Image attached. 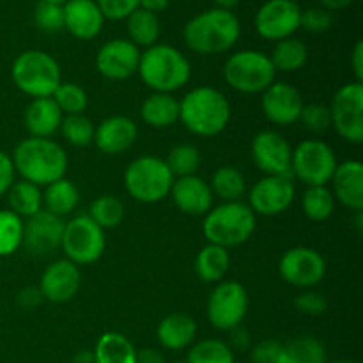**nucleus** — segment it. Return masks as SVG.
Here are the masks:
<instances>
[{
  "mask_svg": "<svg viewBox=\"0 0 363 363\" xmlns=\"http://www.w3.org/2000/svg\"><path fill=\"white\" fill-rule=\"evenodd\" d=\"M11 160H13L14 172L20 174L23 181H28L39 188L62 179L69 165L62 145L53 142L52 138L38 137L21 140L14 147Z\"/></svg>",
  "mask_w": 363,
  "mask_h": 363,
  "instance_id": "1",
  "label": "nucleus"
},
{
  "mask_svg": "<svg viewBox=\"0 0 363 363\" xmlns=\"http://www.w3.org/2000/svg\"><path fill=\"white\" fill-rule=\"evenodd\" d=\"M241 35V25L233 11H202L184 25L183 38L188 48L199 55H220L233 48Z\"/></svg>",
  "mask_w": 363,
  "mask_h": 363,
  "instance_id": "2",
  "label": "nucleus"
},
{
  "mask_svg": "<svg viewBox=\"0 0 363 363\" xmlns=\"http://www.w3.org/2000/svg\"><path fill=\"white\" fill-rule=\"evenodd\" d=\"M179 121L197 137H216L230 121V103L215 87H195L179 101Z\"/></svg>",
  "mask_w": 363,
  "mask_h": 363,
  "instance_id": "3",
  "label": "nucleus"
},
{
  "mask_svg": "<svg viewBox=\"0 0 363 363\" xmlns=\"http://www.w3.org/2000/svg\"><path fill=\"white\" fill-rule=\"evenodd\" d=\"M137 73L142 82L155 92L179 91L190 82L191 67L186 57L170 45H152L140 53Z\"/></svg>",
  "mask_w": 363,
  "mask_h": 363,
  "instance_id": "4",
  "label": "nucleus"
},
{
  "mask_svg": "<svg viewBox=\"0 0 363 363\" xmlns=\"http://www.w3.org/2000/svg\"><path fill=\"white\" fill-rule=\"evenodd\" d=\"M255 230V215L245 202H222L204 215L202 234L208 243L229 250L247 243Z\"/></svg>",
  "mask_w": 363,
  "mask_h": 363,
  "instance_id": "5",
  "label": "nucleus"
},
{
  "mask_svg": "<svg viewBox=\"0 0 363 363\" xmlns=\"http://www.w3.org/2000/svg\"><path fill=\"white\" fill-rule=\"evenodd\" d=\"M11 78L23 94L32 99L52 98L62 82L60 66L43 50H27L14 59Z\"/></svg>",
  "mask_w": 363,
  "mask_h": 363,
  "instance_id": "6",
  "label": "nucleus"
},
{
  "mask_svg": "<svg viewBox=\"0 0 363 363\" xmlns=\"http://www.w3.org/2000/svg\"><path fill=\"white\" fill-rule=\"evenodd\" d=\"M174 176L165 160L144 155L128 165L124 172V186L128 195L142 204H156L169 197Z\"/></svg>",
  "mask_w": 363,
  "mask_h": 363,
  "instance_id": "7",
  "label": "nucleus"
},
{
  "mask_svg": "<svg viewBox=\"0 0 363 363\" xmlns=\"http://www.w3.org/2000/svg\"><path fill=\"white\" fill-rule=\"evenodd\" d=\"M275 77L277 71L269 55L257 50H241L223 64L225 82L243 94H262L275 82Z\"/></svg>",
  "mask_w": 363,
  "mask_h": 363,
  "instance_id": "8",
  "label": "nucleus"
},
{
  "mask_svg": "<svg viewBox=\"0 0 363 363\" xmlns=\"http://www.w3.org/2000/svg\"><path fill=\"white\" fill-rule=\"evenodd\" d=\"M333 149L323 140H303L291 156V176L307 186H326L337 169Z\"/></svg>",
  "mask_w": 363,
  "mask_h": 363,
  "instance_id": "9",
  "label": "nucleus"
},
{
  "mask_svg": "<svg viewBox=\"0 0 363 363\" xmlns=\"http://www.w3.org/2000/svg\"><path fill=\"white\" fill-rule=\"evenodd\" d=\"M105 230L92 222L89 215H78L64 225L60 248L67 261L77 266L92 264L99 261L105 252Z\"/></svg>",
  "mask_w": 363,
  "mask_h": 363,
  "instance_id": "10",
  "label": "nucleus"
},
{
  "mask_svg": "<svg viewBox=\"0 0 363 363\" xmlns=\"http://www.w3.org/2000/svg\"><path fill=\"white\" fill-rule=\"evenodd\" d=\"M248 312V293L245 286L236 280H225L216 284L208 298V314L209 323L216 330L230 332V330L241 326Z\"/></svg>",
  "mask_w": 363,
  "mask_h": 363,
  "instance_id": "11",
  "label": "nucleus"
},
{
  "mask_svg": "<svg viewBox=\"0 0 363 363\" xmlns=\"http://www.w3.org/2000/svg\"><path fill=\"white\" fill-rule=\"evenodd\" d=\"M332 126L350 144L363 142V85L346 84L333 94L330 103Z\"/></svg>",
  "mask_w": 363,
  "mask_h": 363,
  "instance_id": "12",
  "label": "nucleus"
},
{
  "mask_svg": "<svg viewBox=\"0 0 363 363\" xmlns=\"http://www.w3.org/2000/svg\"><path fill=\"white\" fill-rule=\"evenodd\" d=\"M279 272L289 286L311 289L325 279L326 261L314 248L296 247L282 255L279 262Z\"/></svg>",
  "mask_w": 363,
  "mask_h": 363,
  "instance_id": "13",
  "label": "nucleus"
},
{
  "mask_svg": "<svg viewBox=\"0 0 363 363\" xmlns=\"http://www.w3.org/2000/svg\"><path fill=\"white\" fill-rule=\"evenodd\" d=\"M301 9L291 0H268L255 13V30L268 41L293 38L300 28Z\"/></svg>",
  "mask_w": 363,
  "mask_h": 363,
  "instance_id": "14",
  "label": "nucleus"
},
{
  "mask_svg": "<svg viewBox=\"0 0 363 363\" xmlns=\"http://www.w3.org/2000/svg\"><path fill=\"white\" fill-rule=\"evenodd\" d=\"M250 209L254 215L277 216L289 209L294 201L293 177L289 176H264L252 186Z\"/></svg>",
  "mask_w": 363,
  "mask_h": 363,
  "instance_id": "15",
  "label": "nucleus"
},
{
  "mask_svg": "<svg viewBox=\"0 0 363 363\" xmlns=\"http://www.w3.org/2000/svg\"><path fill=\"white\" fill-rule=\"evenodd\" d=\"M252 160L266 176H291V149L289 142L280 133L272 130L261 131L254 137L250 145Z\"/></svg>",
  "mask_w": 363,
  "mask_h": 363,
  "instance_id": "16",
  "label": "nucleus"
},
{
  "mask_svg": "<svg viewBox=\"0 0 363 363\" xmlns=\"http://www.w3.org/2000/svg\"><path fill=\"white\" fill-rule=\"evenodd\" d=\"M140 62V50L130 39H112L98 50L96 69L106 80H126L133 77Z\"/></svg>",
  "mask_w": 363,
  "mask_h": 363,
  "instance_id": "17",
  "label": "nucleus"
},
{
  "mask_svg": "<svg viewBox=\"0 0 363 363\" xmlns=\"http://www.w3.org/2000/svg\"><path fill=\"white\" fill-rule=\"evenodd\" d=\"M303 105L305 103L300 91L286 82L275 80L262 92V112H264L266 119L277 126H289V124L300 121Z\"/></svg>",
  "mask_w": 363,
  "mask_h": 363,
  "instance_id": "18",
  "label": "nucleus"
},
{
  "mask_svg": "<svg viewBox=\"0 0 363 363\" xmlns=\"http://www.w3.org/2000/svg\"><path fill=\"white\" fill-rule=\"evenodd\" d=\"M64 220L41 209L23 223V247L32 255H48L60 248L64 233Z\"/></svg>",
  "mask_w": 363,
  "mask_h": 363,
  "instance_id": "19",
  "label": "nucleus"
},
{
  "mask_svg": "<svg viewBox=\"0 0 363 363\" xmlns=\"http://www.w3.org/2000/svg\"><path fill=\"white\" fill-rule=\"evenodd\" d=\"M80 284V268L67 259H59L43 272L39 291L43 294V300L52 301V303H66L77 296Z\"/></svg>",
  "mask_w": 363,
  "mask_h": 363,
  "instance_id": "20",
  "label": "nucleus"
},
{
  "mask_svg": "<svg viewBox=\"0 0 363 363\" xmlns=\"http://www.w3.org/2000/svg\"><path fill=\"white\" fill-rule=\"evenodd\" d=\"M169 195L174 206L190 216H204L213 208V199H215L209 184L199 176L174 179Z\"/></svg>",
  "mask_w": 363,
  "mask_h": 363,
  "instance_id": "21",
  "label": "nucleus"
},
{
  "mask_svg": "<svg viewBox=\"0 0 363 363\" xmlns=\"http://www.w3.org/2000/svg\"><path fill=\"white\" fill-rule=\"evenodd\" d=\"M105 16L96 0H67L64 4V28L80 41L94 39L101 32Z\"/></svg>",
  "mask_w": 363,
  "mask_h": 363,
  "instance_id": "22",
  "label": "nucleus"
},
{
  "mask_svg": "<svg viewBox=\"0 0 363 363\" xmlns=\"http://www.w3.org/2000/svg\"><path fill=\"white\" fill-rule=\"evenodd\" d=\"M138 128L133 119L126 116H112L103 121L94 131V144L108 156L128 151L137 142Z\"/></svg>",
  "mask_w": 363,
  "mask_h": 363,
  "instance_id": "23",
  "label": "nucleus"
},
{
  "mask_svg": "<svg viewBox=\"0 0 363 363\" xmlns=\"http://www.w3.org/2000/svg\"><path fill=\"white\" fill-rule=\"evenodd\" d=\"M332 194L335 201L354 213L363 209V165L357 160H347L337 165L332 177Z\"/></svg>",
  "mask_w": 363,
  "mask_h": 363,
  "instance_id": "24",
  "label": "nucleus"
},
{
  "mask_svg": "<svg viewBox=\"0 0 363 363\" xmlns=\"http://www.w3.org/2000/svg\"><path fill=\"white\" fill-rule=\"evenodd\" d=\"M62 112L52 98L32 99L23 113V124L30 137L50 138L59 131Z\"/></svg>",
  "mask_w": 363,
  "mask_h": 363,
  "instance_id": "25",
  "label": "nucleus"
},
{
  "mask_svg": "<svg viewBox=\"0 0 363 363\" xmlns=\"http://www.w3.org/2000/svg\"><path fill=\"white\" fill-rule=\"evenodd\" d=\"M197 335V323L191 315L174 312L160 321L156 337L158 342L169 351H183L194 344Z\"/></svg>",
  "mask_w": 363,
  "mask_h": 363,
  "instance_id": "26",
  "label": "nucleus"
},
{
  "mask_svg": "<svg viewBox=\"0 0 363 363\" xmlns=\"http://www.w3.org/2000/svg\"><path fill=\"white\" fill-rule=\"evenodd\" d=\"M140 117L155 130L170 128L179 121V101L172 94L152 92L140 106Z\"/></svg>",
  "mask_w": 363,
  "mask_h": 363,
  "instance_id": "27",
  "label": "nucleus"
},
{
  "mask_svg": "<svg viewBox=\"0 0 363 363\" xmlns=\"http://www.w3.org/2000/svg\"><path fill=\"white\" fill-rule=\"evenodd\" d=\"M230 266L229 250L218 245L208 243L195 257V273L206 284L222 282Z\"/></svg>",
  "mask_w": 363,
  "mask_h": 363,
  "instance_id": "28",
  "label": "nucleus"
},
{
  "mask_svg": "<svg viewBox=\"0 0 363 363\" xmlns=\"http://www.w3.org/2000/svg\"><path fill=\"white\" fill-rule=\"evenodd\" d=\"M94 363H137V350L128 337L117 332H106L96 342Z\"/></svg>",
  "mask_w": 363,
  "mask_h": 363,
  "instance_id": "29",
  "label": "nucleus"
},
{
  "mask_svg": "<svg viewBox=\"0 0 363 363\" xmlns=\"http://www.w3.org/2000/svg\"><path fill=\"white\" fill-rule=\"evenodd\" d=\"M78 202H80V191H78L77 184L66 177L45 186L43 208L59 218L71 215L77 209Z\"/></svg>",
  "mask_w": 363,
  "mask_h": 363,
  "instance_id": "30",
  "label": "nucleus"
},
{
  "mask_svg": "<svg viewBox=\"0 0 363 363\" xmlns=\"http://www.w3.org/2000/svg\"><path fill=\"white\" fill-rule=\"evenodd\" d=\"M9 211L23 218H30L43 209V191L28 181H14L7 190Z\"/></svg>",
  "mask_w": 363,
  "mask_h": 363,
  "instance_id": "31",
  "label": "nucleus"
},
{
  "mask_svg": "<svg viewBox=\"0 0 363 363\" xmlns=\"http://www.w3.org/2000/svg\"><path fill=\"white\" fill-rule=\"evenodd\" d=\"M269 60H272L275 71H282V73L300 71L308 60L307 45L296 38L282 39L275 45Z\"/></svg>",
  "mask_w": 363,
  "mask_h": 363,
  "instance_id": "32",
  "label": "nucleus"
},
{
  "mask_svg": "<svg viewBox=\"0 0 363 363\" xmlns=\"http://www.w3.org/2000/svg\"><path fill=\"white\" fill-rule=\"evenodd\" d=\"M209 188L213 197L222 199V202H240L247 194V181L234 167H220L213 174Z\"/></svg>",
  "mask_w": 363,
  "mask_h": 363,
  "instance_id": "33",
  "label": "nucleus"
},
{
  "mask_svg": "<svg viewBox=\"0 0 363 363\" xmlns=\"http://www.w3.org/2000/svg\"><path fill=\"white\" fill-rule=\"evenodd\" d=\"M128 21V35H130V41L135 46H149L156 45L160 38V20L155 13H149V11L138 7L135 13H131L126 18Z\"/></svg>",
  "mask_w": 363,
  "mask_h": 363,
  "instance_id": "34",
  "label": "nucleus"
},
{
  "mask_svg": "<svg viewBox=\"0 0 363 363\" xmlns=\"http://www.w3.org/2000/svg\"><path fill=\"white\" fill-rule=\"evenodd\" d=\"M301 209L312 222H325L335 211V197L328 186H307L301 195Z\"/></svg>",
  "mask_w": 363,
  "mask_h": 363,
  "instance_id": "35",
  "label": "nucleus"
},
{
  "mask_svg": "<svg viewBox=\"0 0 363 363\" xmlns=\"http://www.w3.org/2000/svg\"><path fill=\"white\" fill-rule=\"evenodd\" d=\"M326 350L315 337L301 335L284 344L282 363H326Z\"/></svg>",
  "mask_w": 363,
  "mask_h": 363,
  "instance_id": "36",
  "label": "nucleus"
},
{
  "mask_svg": "<svg viewBox=\"0 0 363 363\" xmlns=\"http://www.w3.org/2000/svg\"><path fill=\"white\" fill-rule=\"evenodd\" d=\"M124 213H126V209H124V204L121 199L113 197V195H101V197L91 202V208H89L87 215L103 230H110L121 225V222L124 220Z\"/></svg>",
  "mask_w": 363,
  "mask_h": 363,
  "instance_id": "37",
  "label": "nucleus"
},
{
  "mask_svg": "<svg viewBox=\"0 0 363 363\" xmlns=\"http://www.w3.org/2000/svg\"><path fill=\"white\" fill-rule=\"evenodd\" d=\"M184 363H234V351L218 339H206L194 344Z\"/></svg>",
  "mask_w": 363,
  "mask_h": 363,
  "instance_id": "38",
  "label": "nucleus"
},
{
  "mask_svg": "<svg viewBox=\"0 0 363 363\" xmlns=\"http://www.w3.org/2000/svg\"><path fill=\"white\" fill-rule=\"evenodd\" d=\"M23 243V220L9 209L0 211V257H9Z\"/></svg>",
  "mask_w": 363,
  "mask_h": 363,
  "instance_id": "39",
  "label": "nucleus"
},
{
  "mask_svg": "<svg viewBox=\"0 0 363 363\" xmlns=\"http://www.w3.org/2000/svg\"><path fill=\"white\" fill-rule=\"evenodd\" d=\"M165 163L170 172H172L174 179H177V177L197 176V170L201 167V152H199L197 147H194L190 144L176 145L169 152Z\"/></svg>",
  "mask_w": 363,
  "mask_h": 363,
  "instance_id": "40",
  "label": "nucleus"
},
{
  "mask_svg": "<svg viewBox=\"0 0 363 363\" xmlns=\"http://www.w3.org/2000/svg\"><path fill=\"white\" fill-rule=\"evenodd\" d=\"M60 133L66 138L67 144L74 145V147H87L94 142V124L89 117L84 113L78 116H64L62 123H60Z\"/></svg>",
  "mask_w": 363,
  "mask_h": 363,
  "instance_id": "41",
  "label": "nucleus"
},
{
  "mask_svg": "<svg viewBox=\"0 0 363 363\" xmlns=\"http://www.w3.org/2000/svg\"><path fill=\"white\" fill-rule=\"evenodd\" d=\"M52 99L59 106L62 116H78V113H84L89 105L87 92L80 85L73 84V82H60V85L53 92Z\"/></svg>",
  "mask_w": 363,
  "mask_h": 363,
  "instance_id": "42",
  "label": "nucleus"
},
{
  "mask_svg": "<svg viewBox=\"0 0 363 363\" xmlns=\"http://www.w3.org/2000/svg\"><path fill=\"white\" fill-rule=\"evenodd\" d=\"M34 21L41 30L59 32L64 28V6L52 2H39L34 9Z\"/></svg>",
  "mask_w": 363,
  "mask_h": 363,
  "instance_id": "43",
  "label": "nucleus"
},
{
  "mask_svg": "<svg viewBox=\"0 0 363 363\" xmlns=\"http://www.w3.org/2000/svg\"><path fill=\"white\" fill-rule=\"evenodd\" d=\"M300 121L305 124V128L314 133H325L328 128H332V116H330V108L321 103H311V105H303L301 110Z\"/></svg>",
  "mask_w": 363,
  "mask_h": 363,
  "instance_id": "44",
  "label": "nucleus"
},
{
  "mask_svg": "<svg viewBox=\"0 0 363 363\" xmlns=\"http://www.w3.org/2000/svg\"><path fill=\"white\" fill-rule=\"evenodd\" d=\"M332 14H330V11L323 9V7H311L307 11H301L300 28H305L312 34H323V32L332 27Z\"/></svg>",
  "mask_w": 363,
  "mask_h": 363,
  "instance_id": "45",
  "label": "nucleus"
},
{
  "mask_svg": "<svg viewBox=\"0 0 363 363\" xmlns=\"http://www.w3.org/2000/svg\"><path fill=\"white\" fill-rule=\"evenodd\" d=\"M105 20H126L140 7V0H96Z\"/></svg>",
  "mask_w": 363,
  "mask_h": 363,
  "instance_id": "46",
  "label": "nucleus"
},
{
  "mask_svg": "<svg viewBox=\"0 0 363 363\" xmlns=\"http://www.w3.org/2000/svg\"><path fill=\"white\" fill-rule=\"evenodd\" d=\"M252 363H282L284 362V344L279 340H261L250 351Z\"/></svg>",
  "mask_w": 363,
  "mask_h": 363,
  "instance_id": "47",
  "label": "nucleus"
},
{
  "mask_svg": "<svg viewBox=\"0 0 363 363\" xmlns=\"http://www.w3.org/2000/svg\"><path fill=\"white\" fill-rule=\"evenodd\" d=\"M294 307L305 315H321L328 308V301L323 294L314 293V291H305L294 298Z\"/></svg>",
  "mask_w": 363,
  "mask_h": 363,
  "instance_id": "48",
  "label": "nucleus"
},
{
  "mask_svg": "<svg viewBox=\"0 0 363 363\" xmlns=\"http://www.w3.org/2000/svg\"><path fill=\"white\" fill-rule=\"evenodd\" d=\"M14 167L13 160L7 152L0 151V197L7 194L11 184L14 183Z\"/></svg>",
  "mask_w": 363,
  "mask_h": 363,
  "instance_id": "49",
  "label": "nucleus"
},
{
  "mask_svg": "<svg viewBox=\"0 0 363 363\" xmlns=\"http://www.w3.org/2000/svg\"><path fill=\"white\" fill-rule=\"evenodd\" d=\"M18 305L23 308H34L43 301V294L39 287H25L18 293Z\"/></svg>",
  "mask_w": 363,
  "mask_h": 363,
  "instance_id": "50",
  "label": "nucleus"
},
{
  "mask_svg": "<svg viewBox=\"0 0 363 363\" xmlns=\"http://www.w3.org/2000/svg\"><path fill=\"white\" fill-rule=\"evenodd\" d=\"M351 67H353V73L357 77L358 84L363 82V43L358 41L354 45L353 53H351Z\"/></svg>",
  "mask_w": 363,
  "mask_h": 363,
  "instance_id": "51",
  "label": "nucleus"
},
{
  "mask_svg": "<svg viewBox=\"0 0 363 363\" xmlns=\"http://www.w3.org/2000/svg\"><path fill=\"white\" fill-rule=\"evenodd\" d=\"M230 342L236 350H247L250 346V333L241 328V326H238V328L230 330Z\"/></svg>",
  "mask_w": 363,
  "mask_h": 363,
  "instance_id": "52",
  "label": "nucleus"
},
{
  "mask_svg": "<svg viewBox=\"0 0 363 363\" xmlns=\"http://www.w3.org/2000/svg\"><path fill=\"white\" fill-rule=\"evenodd\" d=\"M137 363H165V358L158 350L144 347V350L137 351Z\"/></svg>",
  "mask_w": 363,
  "mask_h": 363,
  "instance_id": "53",
  "label": "nucleus"
},
{
  "mask_svg": "<svg viewBox=\"0 0 363 363\" xmlns=\"http://www.w3.org/2000/svg\"><path fill=\"white\" fill-rule=\"evenodd\" d=\"M169 6V0H140L142 9L149 11V13H160V11H165Z\"/></svg>",
  "mask_w": 363,
  "mask_h": 363,
  "instance_id": "54",
  "label": "nucleus"
},
{
  "mask_svg": "<svg viewBox=\"0 0 363 363\" xmlns=\"http://www.w3.org/2000/svg\"><path fill=\"white\" fill-rule=\"evenodd\" d=\"M351 2H353V0H319L323 9L326 11H342L346 9V7H350Z\"/></svg>",
  "mask_w": 363,
  "mask_h": 363,
  "instance_id": "55",
  "label": "nucleus"
},
{
  "mask_svg": "<svg viewBox=\"0 0 363 363\" xmlns=\"http://www.w3.org/2000/svg\"><path fill=\"white\" fill-rule=\"evenodd\" d=\"M73 363H94V354L92 351H80L74 354Z\"/></svg>",
  "mask_w": 363,
  "mask_h": 363,
  "instance_id": "56",
  "label": "nucleus"
},
{
  "mask_svg": "<svg viewBox=\"0 0 363 363\" xmlns=\"http://www.w3.org/2000/svg\"><path fill=\"white\" fill-rule=\"evenodd\" d=\"M213 2H215L216 7H220V9L233 11L234 7L241 2V0H213Z\"/></svg>",
  "mask_w": 363,
  "mask_h": 363,
  "instance_id": "57",
  "label": "nucleus"
},
{
  "mask_svg": "<svg viewBox=\"0 0 363 363\" xmlns=\"http://www.w3.org/2000/svg\"><path fill=\"white\" fill-rule=\"evenodd\" d=\"M39 2H52V4H60V6H64L67 0H39Z\"/></svg>",
  "mask_w": 363,
  "mask_h": 363,
  "instance_id": "58",
  "label": "nucleus"
},
{
  "mask_svg": "<svg viewBox=\"0 0 363 363\" xmlns=\"http://www.w3.org/2000/svg\"><path fill=\"white\" fill-rule=\"evenodd\" d=\"M326 363H357V362H351V360H335V362H326Z\"/></svg>",
  "mask_w": 363,
  "mask_h": 363,
  "instance_id": "59",
  "label": "nucleus"
},
{
  "mask_svg": "<svg viewBox=\"0 0 363 363\" xmlns=\"http://www.w3.org/2000/svg\"><path fill=\"white\" fill-rule=\"evenodd\" d=\"M291 2H298V0H291Z\"/></svg>",
  "mask_w": 363,
  "mask_h": 363,
  "instance_id": "60",
  "label": "nucleus"
},
{
  "mask_svg": "<svg viewBox=\"0 0 363 363\" xmlns=\"http://www.w3.org/2000/svg\"><path fill=\"white\" fill-rule=\"evenodd\" d=\"M174 363H184V362H174Z\"/></svg>",
  "mask_w": 363,
  "mask_h": 363,
  "instance_id": "61",
  "label": "nucleus"
}]
</instances>
